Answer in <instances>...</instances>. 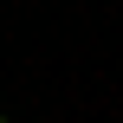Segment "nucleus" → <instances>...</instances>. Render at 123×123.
Wrapping results in <instances>:
<instances>
[{"instance_id":"nucleus-1","label":"nucleus","mask_w":123,"mask_h":123,"mask_svg":"<svg viewBox=\"0 0 123 123\" xmlns=\"http://www.w3.org/2000/svg\"><path fill=\"white\" fill-rule=\"evenodd\" d=\"M0 123H6V117H0Z\"/></svg>"}]
</instances>
